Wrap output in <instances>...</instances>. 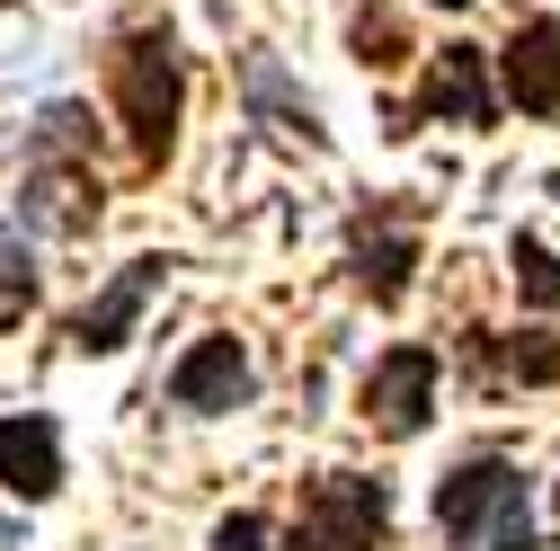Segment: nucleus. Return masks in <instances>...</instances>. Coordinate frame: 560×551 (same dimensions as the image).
<instances>
[{
    "instance_id": "obj_9",
    "label": "nucleus",
    "mask_w": 560,
    "mask_h": 551,
    "mask_svg": "<svg viewBox=\"0 0 560 551\" xmlns=\"http://www.w3.org/2000/svg\"><path fill=\"white\" fill-rule=\"evenodd\" d=\"M347 267H357V285L392 312L409 294V267H418V214L409 204H374V214L357 223V241H347Z\"/></svg>"
},
{
    "instance_id": "obj_16",
    "label": "nucleus",
    "mask_w": 560,
    "mask_h": 551,
    "mask_svg": "<svg viewBox=\"0 0 560 551\" xmlns=\"http://www.w3.org/2000/svg\"><path fill=\"white\" fill-rule=\"evenodd\" d=\"M205 551H267V516H258V507H232V516L214 525V542H205Z\"/></svg>"
},
{
    "instance_id": "obj_19",
    "label": "nucleus",
    "mask_w": 560,
    "mask_h": 551,
    "mask_svg": "<svg viewBox=\"0 0 560 551\" xmlns=\"http://www.w3.org/2000/svg\"><path fill=\"white\" fill-rule=\"evenodd\" d=\"M0 10H10V0H0Z\"/></svg>"
},
{
    "instance_id": "obj_14",
    "label": "nucleus",
    "mask_w": 560,
    "mask_h": 551,
    "mask_svg": "<svg viewBox=\"0 0 560 551\" xmlns=\"http://www.w3.org/2000/svg\"><path fill=\"white\" fill-rule=\"evenodd\" d=\"M45 294V276H36V249L19 241V214L0 204V320H27Z\"/></svg>"
},
{
    "instance_id": "obj_2",
    "label": "nucleus",
    "mask_w": 560,
    "mask_h": 551,
    "mask_svg": "<svg viewBox=\"0 0 560 551\" xmlns=\"http://www.w3.org/2000/svg\"><path fill=\"white\" fill-rule=\"evenodd\" d=\"M19 214L36 232L81 241L98 232V169H90V107H45L27 133V178H19Z\"/></svg>"
},
{
    "instance_id": "obj_1",
    "label": "nucleus",
    "mask_w": 560,
    "mask_h": 551,
    "mask_svg": "<svg viewBox=\"0 0 560 551\" xmlns=\"http://www.w3.org/2000/svg\"><path fill=\"white\" fill-rule=\"evenodd\" d=\"M436 551H534V480L516 454H463L436 480Z\"/></svg>"
},
{
    "instance_id": "obj_8",
    "label": "nucleus",
    "mask_w": 560,
    "mask_h": 551,
    "mask_svg": "<svg viewBox=\"0 0 560 551\" xmlns=\"http://www.w3.org/2000/svg\"><path fill=\"white\" fill-rule=\"evenodd\" d=\"M249 391H258V374H249V348L232 329H205L170 365V409H187V419H223V409H241Z\"/></svg>"
},
{
    "instance_id": "obj_13",
    "label": "nucleus",
    "mask_w": 560,
    "mask_h": 551,
    "mask_svg": "<svg viewBox=\"0 0 560 551\" xmlns=\"http://www.w3.org/2000/svg\"><path fill=\"white\" fill-rule=\"evenodd\" d=\"M463 356L489 374V383H560V348H542V329H516V338H489V329H463Z\"/></svg>"
},
{
    "instance_id": "obj_7",
    "label": "nucleus",
    "mask_w": 560,
    "mask_h": 551,
    "mask_svg": "<svg viewBox=\"0 0 560 551\" xmlns=\"http://www.w3.org/2000/svg\"><path fill=\"white\" fill-rule=\"evenodd\" d=\"M499 125V90H489V54L480 45H445L436 54V72H428V90H418V107H400L392 116V133H418V125Z\"/></svg>"
},
{
    "instance_id": "obj_10",
    "label": "nucleus",
    "mask_w": 560,
    "mask_h": 551,
    "mask_svg": "<svg viewBox=\"0 0 560 551\" xmlns=\"http://www.w3.org/2000/svg\"><path fill=\"white\" fill-rule=\"evenodd\" d=\"M0 490L10 499H54L62 490V427L45 409H19V419H0Z\"/></svg>"
},
{
    "instance_id": "obj_15",
    "label": "nucleus",
    "mask_w": 560,
    "mask_h": 551,
    "mask_svg": "<svg viewBox=\"0 0 560 551\" xmlns=\"http://www.w3.org/2000/svg\"><path fill=\"white\" fill-rule=\"evenodd\" d=\"M508 267H516V294H525L534 312H560V258H551L542 232H516V241H508Z\"/></svg>"
},
{
    "instance_id": "obj_6",
    "label": "nucleus",
    "mask_w": 560,
    "mask_h": 551,
    "mask_svg": "<svg viewBox=\"0 0 560 551\" xmlns=\"http://www.w3.org/2000/svg\"><path fill=\"white\" fill-rule=\"evenodd\" d=\"M170 267H178V258H152V249H143V258H125L107 285L72 312V329H62V338H72V356H116L125 338H133V320H143V303L170 285Z\"/></svg>"
},
{
    "instance_id": "obj_5",
    "label": "nucleus",
    "mask_w": 560,
    "mask_h": 551,
    "mask_svg": "<svg viewBox=\"0 0 560 551\" xmlns=\"http://www.w3.org/2000/svg\"><path fill=\"white\" fill-rule=\"evenodd\" d=\"M436 383H445V356L428 348V338H400V348H383L374 356V374H365V427L374 436H392V445H409L418 427L436 419Z\"/></svg>"
},
{
    "instance_id": "obj_12",
    "label": "nucleus",
    "mask_w": 560,
    "mask_h": 551,
    "mask_svg": "<svg viewBox=\"0 0 560 551\" xmlns=\"http://www.w3.org/2000/svg\"><path fill=\"white\" fill-rule=\"evenodd\" d=\"M241 81H249V107H258V125H276V133H294V143H329V133H320V107L285 81V62H276V54H241Z\"/></svg>"
},
{
    "instance_id": "obj_3",
    "label": "nucleus",
    "mask_w": 560,
    "mask_h": 551,
    "mask_svg": "<svg viewBox=\"0 0 560 551\" xmlns=\"http://www.w3.org/2000/svg\"><path fill=\"white\" fill-rule=\"evenodd\" d=\"M107 81H116V125L143 169H161L178 152V107H187V72H178V36L161 19L125 27L116 54H107Z\"/></svg>"
},
{
    "instance_id": "obj_4",
    "label": "nucleus",
    "mask_w": 560,
    "mask_h": 551,
    "mask_svg": "<svg viewBox=\"0 0 560 551\" xmlns=\"http://www.w3.org/2000/svg\"><path fill=\"white\" fill-rule=\"evenodd\" d=\"M285 551H400L392 542V480L320 471L303 490V516H294Z\"/></svg>"
},
{
    "instance_id": "obj_11",
    "label": "nucleus",
    "mask_w": 560,
    "mask_h": 551,
    "mask_svg": "<svg viewBox=\"0 0 560 551\" xmlns=\"http://www.w3.org/2000/svg\"><path fill=\"white\" fill-rule=\"evenodd\" d=\"M499 90L525 116H560V19H525L499 45Z\"/></svg>"
},
{
    "instance_id": "obj_18",
    "label": "nucleus",
    "mask_w": 560,
    "mask_h": 551,
    "mask_svg": "<svg viewBox=\"0 0 560 551\" xmlns=\"http://www.w3.org/2000/svg\"><path fill=\"white\" fill-rule=\"evenodd\" d=\"M551 507H560V480H551Z\"/></svg>"
},
{
    "instance_id": "obj_17",
    "label": "nucleus",
    "mask_w": 560,
    "mask_h": 551,
    "mask_svg": "<svg viewBox=\"0 0 560 551\" xmlns=\"http://www.w3.org/2000/svg\"><path fill=\"white\" fill-rule=\"evenodd\" d=\"M436 10H471V0H436Z\"/></svg>"
}]
</instances>
